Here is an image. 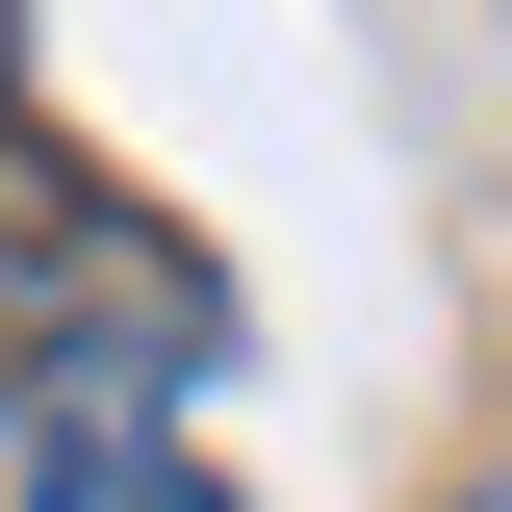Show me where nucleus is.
<instances>
[{"label":"nucleus","instance_id":"3","mask_svg":"<svg viewBox=\"0 0 512 512\" xmlns=\"http://www.w3.org/2000/svg\"><path fill=\"white\" fill-rule=\"evenodd\" d=\"M461 512H512V487H461Z\"/></svg>","mask_w":512,"mask_h":512},{"label":"nucleus","instance_id":"2","mask_svg":"<svg viewBox=\"0 0 512 512\" xmlns=\"http://www.w3.org/2000/svg\"><path fill=\"white\" fill-rule=\"evenodd\" d=\"M0 308H52V333H103V384H154V359H205V282H180L154 231H103V205H77V231L26 205V231H0Z\"/></svg>","mask_w":512,"mask_h":512},{"label":"nucleus","instance_id":"1","mask_svg":"<svg viewBox=\"0 0 512 512\" xmlns=\"http://www.w3.org/2000/svg\"><path fill=\"white\" fill-rule=\"evenodd\" d=\"M0 512H231V487L154 436V384H103V359H26V384H0Z\"/></svg>","mask_w":512,"mask_h":512}]
</instances>
